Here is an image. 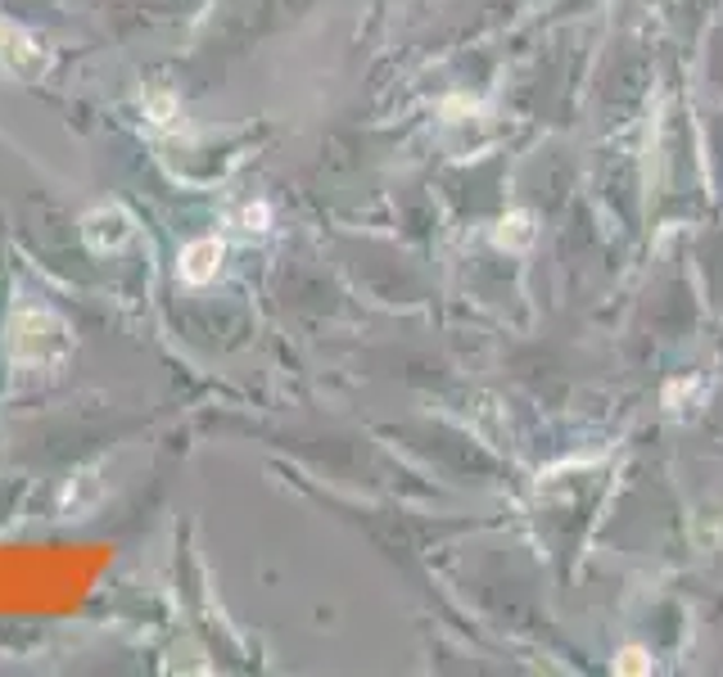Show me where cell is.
Returning <instances> with one entry per match:
<instances>
[{"label": "cell", "mask_w": 723, "mask_h": 677, "mask_svg": "<svg viewBox=\"0 0 723 677\" xmlns=\"http://www.w3.org/2000/svg\"><path fill=\"white\" fill-rule=\"evenodd\" d=\"M213 258H217V245L213 240H204V245H194L190 253H186V281H209L213 276Z\"/></svg>", "instance_id": "6da1fadb"}]
</instances>
